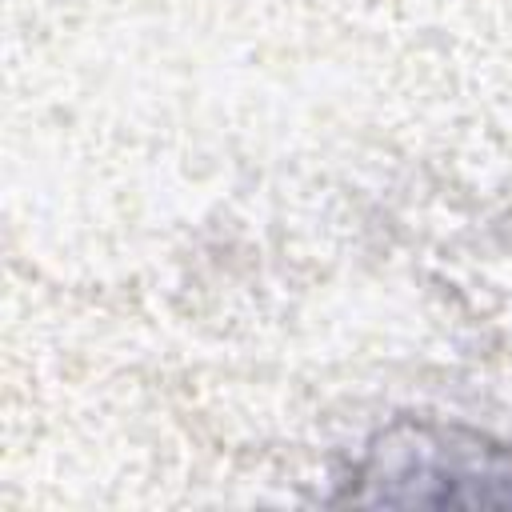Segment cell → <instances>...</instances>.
<instances>
[{
  "label": "cell",
  "instance_id": "cell-1",
  "mask_svg": "<svg viewBox=\"0 0 512 512\" xmlns=\"http://www.w3.org/2000/svg\"><path fill=\"white\" fill-rule=\"evenodd\" d=\"M348 496L368 504L512 508V452L476 432L400 424L368 448Z\"/></svg>",
  "mask_w": 512,
  "mask_h": 512
}]
</instances>
